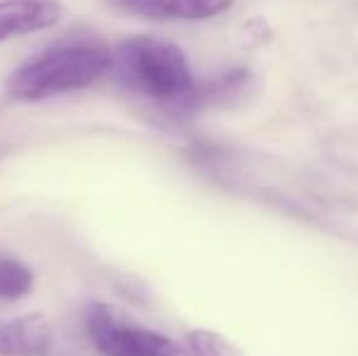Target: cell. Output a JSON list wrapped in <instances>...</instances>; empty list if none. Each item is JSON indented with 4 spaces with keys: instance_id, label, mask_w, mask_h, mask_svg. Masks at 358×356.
Returning <instances> with one entry per match:
<instances>
[{
    "instance_id": "cell-1",
    "label": "cell",
    "mask_w": 358,
    "mask_h": 356,
    "mask_svg": "<svg viewBox=\"0 0 358 356\" xmlns=\"http://www.w3.org/2000/svg\"><path fill=\"white\" fill-rule=\"evenodd\" d=\"M113 52L95 42H76L47 49L24 62L10 76L8 90L17 100H47L54 95L88 88L110 71Z\"/></svg>"
},
{
    "instance_id": "cell-2",
    "label": "cell",
    "mask_w": 358,
    "mask_h": 356,
    "mask_svg": "<svg viewBox=\"0 0 358 356\" xmlns=\"http://www.w3.org/2000/svg\"><path fill=\"white\" fill-rule=\"evenodd\" d=\"M110 71L124 88L169 105L195 86L185 54L176 44L156 37L122 42L113 52Z\"/></svg>"
},
{
    "instance_id": "cell-3",
    "label": "cell",
    "mask_w": 358,
    "mask_h": 356,
    "mask_svg": "<svg viewBox=\"0 0 358 356\" xmlns=\"http://www.w3.org/2000/svg\"><path fill=\"white\" fill-rule=\"evenodd\" d=\"M85 327L103 356H190L178 342L142 325L105 303H93L85 313Z\"/></svg>"
},
{
    "instance_id": "cell-4",
    "label": "cell",
    "mask_w": 358,
    "mask_h": 356,
    "mask_svg": "<svg viewBox=\"0 0 358 356\" xmlns=\"http://www.w3.org/2000/svg\"><path fill=\"white\" fill-rule=\"evenodd\" d=\"M234 0H113L122 13L146 20H210L227 13Z\"/></svg>"
},
{
    "instance_id": "cell-5",
    "label": "cell",
    "mask_w": 358,
    "mask_h": 356,
    "mask_svg": "<svg viewBox=\"0 0 358 356\" xmlns=\"http://www.w3.org/2000/svg\"><path fill=\"white\" fill-rule=\"evenodd\" d=\"M62 20V5L54 0H3L0 42L47 29Z\"/></svg>"
},
{
    "instance_id": "cell-6",
    "label": "cell",
    "mask_w": 358,
    "mask_h": 356,
    "mask_svg": "<svg viewBox=\"0 0 358 356\" xmlns=\"http://www.w3.org/2000/svg\"><path fill=\"white\" fill-rule=\"evenodd\" d=\"M52 329L42 315L0 320V356H44L52 349Z\"/></svg>"
},
{
    "instance_id": "cell-7",
    "label": "cell",
    "mask_w": 358,
    "mask_h": 356,
    "mask_svg": "<svg viewBox=\"0 0 358 356\" xmlns=\"http://www.w3.org/2000/svg\"><path fill=\"white\" fill-rule=\"evenodd\" d=\"M34 276L24 264L15 259L0 257V298L3 300H17L32 290Z\"/></svg>"
},
{
    "instance_id": "cell-8",
    "label": "cell",
    "mask_w": 358,
    "mask_h": 356,
    "mask_svg": "<svg viewBox=\"0 0 358 356\" xmlns=\"http://www.w3.org/2000/svg\"><path fill=\"white\" fill-rule=\"evenodd\" d=\"M190 356H241L239 349L213 329H190L185 334Z\"/></svg>"
}]
</instances>
